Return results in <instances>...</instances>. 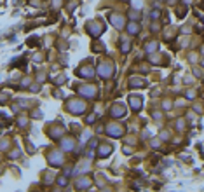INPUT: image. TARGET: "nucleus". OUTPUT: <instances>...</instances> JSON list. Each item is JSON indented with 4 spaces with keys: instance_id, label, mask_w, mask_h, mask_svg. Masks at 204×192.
Listing matches in <instances>:
<instances>
[{
    "instance_id": "obj_1",
    "label": "nucleus",
    "mask_w": 204,
    "mask_h": 192,
    "mask_svg": "<svg viewBox=\"0 0 204 192\" xmlns=\"http://www.w3.org/2000/svg\"><path fill=\"white\" fill-rule=\"evenodd\" d=\"M89 28H91V30H89L91 35H99V33L103 32V25H99V23H91Z\"/></svg>"
},
{
    "instance_id": "obj_2",
    "label": "nucleus",
    "mask_w": 204,
    "mask_h": 192,
    "mask_svg": "<svg viewBox=\"0 0 204 192\" xmlns=\"http://www.w3.org/2000/svg\"><path fill=\"white\" fill-rule=\"evenodd\" d=\"M110 21H112V25H115L117 28H120V26L124 25V19H122V18H119V16H112Z\"/></svg>"
},
{
    "instance_id": "obj_3",
    "label": "nucleus",
    "mask_w": 204,
    "mask_h": 192,
    "mask_svg": "<svg viewBox=\"0 0 204 192\" xmlns=\"http://www.w3.org/2000/svg\"><path fill=\"white\" fill-rule=\"evenodd\" d=\"M112 112H113V117H115V115H117V117H122V115H124V108H122V107H120V105H117V107H113V108H112Z\"/></svg>"
},
{
    "instance_id": "obj_4",
    "label": "nucleus",
    "mask_w": 204,
    "mask_h": 192,
    "mask_svg": "<svg viewBox=\"0 0 204 192\" xmlns=\"http://www.w3.org/2000/svg\"><path fill=\"white\" fill-rule=\"evenodd\" d=\"M138 30H140V28H138V25H136V23H131L129 26H128V32L133 33V35H136V33H138Z\"/></svg>"
},
{
    "instance_id": "obj_5",
    "label": "nucleus",
    "mask_w": 204,
    "mask_h": 192,
    "mask_svg": "<svg viewBox=\"0 0 204 192\" xmlns=\"http://www.w3.org/2000/svg\"><path fill=\"white\" fill-rule=\"evenodd\" d=\"M89 183H91L89 180L82 178V180H79V183H77V185H79V189H86V187H89Z\"/></svg>"
},
{
    "instance_id": "obj_6",
    "label": "nucleus",
    "mask_w": 204,
    "mask_h": 192,
    "mask_svg": "<svg viewBox=\"0 0 204 192\" xmlns=\"http://www.w3.org/2000/svg\"><path fill=\"white\" fill-rule=\"evenodd\" d=\"M79 75H82V77H91V75H93V70H91V68H87V70H86V68H82V70L79 72Z\"/></svg>"
},
{
    "instance_id": "obj_7",
    "label": "nucleus",
    "mask_w": 204,
    "mask_h": 192,
    "mask_svg": "<svg viewBox=\"0 0 204 192\" xmlns=\"http://www.w3.org/2000/svg\"><path fill=\"white\" fill-rule=\"evenodd\" d=\"M133 9H141L143 7V0H133Z\"/></svg>"
},
{
    "instance_id": "obj_8",
    "label": "nucleus",
    "mask_w": 204,
    "mask_h": 192,
    "mask_svg": "<svg viewBox=\"0 0 204 192\" xmlns=\"http://www.w3.org/2000/svg\"><path fill=\"white\" fill-rule=\"evenodd\" d=\"M99 70H103V74H99V75H103V77L110 75V68H108V66H99Z\"/></svg>"
},
{
    "instance_id": "obj_9",
    "label": "nucleus",
    "mask_w": 204,
    "mask_h": 192,
    "mask_svg": "<svg viewBox=\"0 0 204 192\" xmlns=\"http://www.w3.org/2000/svg\"><path fill=\"white\" fill-rule=\"evenodd\" d=\"M110 147L108 145H103V147H99V154H110Z\"/></svg>"
},
{
    "instance_id": "obj_10",
    "label": "nucleus",
    "mask_w": 204,
    "mask_h": 192,
    "mask_svg": "<svg viewBox=\"0 0 204 192\" xmlns=\"http://www.w3.org/2000/svg\"><path fill=\"white\" fill-rule=\"evenodd\" d=\"M131 100H133V101H131V103H133V107H134V108H138V107H140V98H131Z\"/></svg>"
},
{
    "instance_id": "obj_11",
    "label": "nucleus",
    "mask_w": 204,
    "mask_h": 192,
    "mask_svg": "<svg viewBox=\"0 0 204 192\" xmlns=\"http://www.w3.org/2000/svg\"><path fill=\"white\" fill-rule=\"evenodd\" d=\"M159 14H161V12H159V11H152V12H150V18H159Z\"/></svg>"
},
{
    "instance_id": "obj_12",
    "label": "nucleus",
    "mask_w": 204,
    "mask_h": 192,
    "mask_svg": "<svg viewBox=\"0 0 204 192\" xmlns=\"http://www.w3.org/2000/svg\"><path fill=\"white\" fill-rule=\"evenodd\" d=\"M154 49H155V44H154V42H152L150 45H147V51H154Z\"/></svg>"
}]
</instances>
